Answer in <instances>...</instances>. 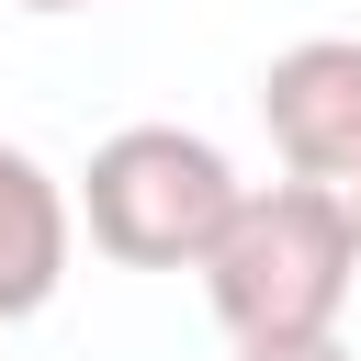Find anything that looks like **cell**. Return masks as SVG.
<instances>
[{
  "mask_svg": "<svg viewBox=\"0 0 361 361\" xmlns=\"http://www.w3.org/2000/svg\"><path fill=\"white\" fill-rule=\"evenodd\" d=\"M259 124L282 147V169L338 203V226L361 237V34H305L259 68Z\"/></svg>",
  "mask_w": 361,
  "mask_h": 361,
  "instance_id": "3957f363",
  "label": "cell"
},
{
  "mask_svg": "<svg viewBox=\"0 0 361 361\" xmlns=\"http://www.w3.org/2000/svg\"><path fill=\"white\" fill-rule=\"evenodd\" d=\"M192 271H203V305L237 350H293V338H338V305L361 282V237L305 180H271V192H237V214L214 226V248Z\"/></svg>",
  "mask_w": 361,
  "mask_h": 361,
  "instance_id": "6da1fadb",
  "label": "cell"
},
{
  "mask_svg": "<svg viewBox=\"0 0 361 361\" xmlns=\"http://www.w3.org/2000/svg\"><path fill=\"white\" fill-rule=\"evenodd\" d=\"M68 248H79V214H68V180L0 135V327L45 316L56 282H68Z\"/></svg>",
  "mask_w": 361,
  "mask_h": 361,
  "instance_id": "277c9868",
  "label": "cell"
},
{
  "mask_svg": "<svg viewBox=\"0 0 361 361\" xmlns=\"http://www.w3.org/2000/svg\"><path fill=\"white\" fill-rule=\"evenodd\" d=\"M11 11H45V23H56V11H90V0H11Z\"/></svg>",
  "mask_w": 361,
  "mask_h": 361,
  "instance_id": "8992f818",
  "label": "cell"
},
{
  "mask_svg": "<svg viewBox=\"0 0 361 361\" xmlns=\"http://www.w3.org/2000/svg\"><path fill=\"white\" fill-rule=\"evenodd\" d=\"M237 361H350L338 338H293V350H237Z\"/></svg>",
  "mask_w": 361,
  "mask_h": 361,
  "instance_id": "5b68a950",
  "label": "cell"
},
{
  "mask_svg": "<svg viewBox=\"0 0 361 361\" xmlns=\"http://www.w3.org/2000/svg\"><path fill=\"white\" fill-rule=\"evenodd\" d=\"M237 192H248V180L226 169L214 135H192V124H124V135L90 147L68 214H79L90 248L124 259V271H192V259L214 248V226L237 214Z\"/></svg>",
  "mask_w": 361,
  "mask_h": 361,
  "instance_id": "7a4b0ae2",
  "label": "cell"
}]
</instances>
